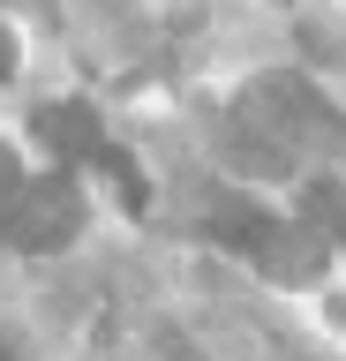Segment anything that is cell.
Segmentation results:
<instances>
[{"mask_svg":"<svg viewBox=\"0 0 346 361\" xmlns=\"http://www.w3.org/2000/svg\"><path fill=\"white\" fill-rule=\"evenodd\" d=\"M241 121H256L264 135H278L286 151H309V143H316L323 158H346V128H339V113L323 106L316 90L301 83V75H264V83L249 90Z\"/></svg>","mask_w":346,"mask_h":361,"instance_id":"6da1fadb","label":"cell"},{"mask_svg":"<svg viewBox=\"0 0 346 361\" xmlns=\"http://www.w3.org/2000/svg\"><path fill=\"white\" fill-rule=\"evenodd\" d=\"M75 226H83V196H75L68 173H53V180H30L23 196L8 203L0 241H8V248H30V256H46V248H68Z\"/></svg>","mask_w":346,"mask_h":361,"instance_id":"7a4b0ae2","label":"cell"},{"mask_svg":"<svg viewBox=\"0 0 346 361\" xmlns=\"http://www.w3.org/2000/svg\"><path fill=\"white\" fill-rule=\"evenodd\" d=\"M323 226H271L264 233V248H256V271L264 279H278V286H309V279H323Z\"/></svg>","mask_w":346,"mask_h":361,"instance_id":"3957f363","label":"cell"},{"mask_svg":"<svg viewBox=\"0 0 346 361\" xmlns=\"http://www.w3.org/2000/svg\"><path fill=\"white\" fill-rule=\"evenodd\" d=\"M30 128H38V143L61 151V158H98V151H106L91 106H38V113H30Z\"/></svg>","mask_w":346,"mask_h":361,"instance_id":"277c9868","label":"cell"},{"mask_svg":"<svg viewBox=\"0 0 346 361\" xmlns=\"http://www.w3.org/2000/svg\"><path fill=\"white\" fill-rule=\"evenodd\" d=\"M226 158L241 166V173H286V166H294V151H286L278 135H264L256 121H233L226 128Z\"/></svg>","mask_w":346,"mask_h":361,"instance_id":"5b68a950","label":"cell"},{"mask_svg":"<svg viewBox=\"0 0 346 361\" xmlns=\"http://www.w3.org/2000/svg\"><path fill=\"white\" fill-rule=\"evenodd\" d=\"M211 233H218V241H233L241 256H256V248H264V233H271V219H264V211H249V203H226V211L211 219Z\"/></svg>","mask_w":346,"mask_h":361,"instance_id":"8992f818","label":"cell"},{"mask_svg":"<svg viewBox=\"0 0 346 361\" xmlns=\"http://www.w3.org/2000/svg\"><path fill=\"white\" fill-rule=\"evenodd\" d=\"M301 219H309V226H323V233H339V241H346V196L331 188V180H309V188H301Z\"/></svg>","mask_w":346,"mask_h":361,"instance_id":"52a82bcc","label":"cell"},{"mask_svg":"<svg viewBox=\"0 0 346 361\" xmlns=\"http://www.w3.org/2000/svg\"><path fill=\"white\" fill-rule=\"evenodd\" d=\"M30 180H23V166H16V151H8V143H0V219H8V203L23 196Z\"/></svg>","mask_w":346,"mask_h":361,"instance_id":"ba28073f","label":"cell"},{"mask_svg":"<svg viewBox=\"0 0 346 361\" xmlns=\"http://www.w3.org/2000/svg\"><path fill=\"white\" fill-rule=\"evenodd\" d=\"M8 68H16V38H8V30H0V75H8Z\"/></svg>","mask_w":346,"mask_h":361,"instance_id":"9c48e42d","label":"cell"}]
</instances>
